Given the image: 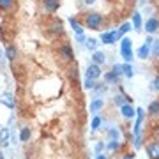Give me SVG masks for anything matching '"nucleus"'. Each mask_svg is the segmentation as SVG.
<instances>
[{"instance_id":"28","label":"nucleus","mask_w":159,"mask_h":159,"mask_svg":"<svg viewBox=\"0 0 159 159\" xmlns=\"http://www.w3.org/2000/svg\"><path fill=\"white\" fill-rule=\"evenodd\" d=\"M12 2L14 0H0V9H9V7H12Z\"/></svg>"},{"instance_id":"34","label":"nucleus","mask_w":159,"mask_h":159,"mask_svg":"<svg viewBox=\"0 0 159 159\" xmlns=\"http://www.w3.org/2000/svg\"><path fill=\"white\" fill-rule=\"evenodd\" d=\"M152 44H154V48H152V53H154V55H159V41H154Z\"/></svg>"},{"instance_id":"20","label":"nucleus","mask_w":159,"mask_h":159,"mask_svg":"<svg viewBox=\"0 0 159 159\" xmlns=\"http://www.w3.org/2000/svg\"><path fill=\"white\" fill-rule=\"evenodd\" d=\"M51 32H55V34H62V32H64L62 21H58V20H55V21L51 23Z\"/></svg>"},{"instance_id":"11","label":"nucleus","mask_w":159,"mask_h":159,"mask_svg":"<svg viewBox=\"0 0 159 159\" xmlns=\"http://www.w3.org/2000/svg\"><path fill=\"white\" fill-rule=\"evenodd\" d=\"M157 29H159V20H156V18H150V20L145 23V30H147L148 34H154Z\"/></svg>"},{"instance_id":"39","label":"nucleus","mask_w":159,"mask_h":159,"mask_svg":"<svg viewBox=\"0 0 159 159\" xmlns=\"http://www.w3.org/2000/svg\"><path fill=\"white\" fill-rule=\"evenodd\" d=\"M138 4H140V6H143V4H145V0H138Z\"/></svg>"},{"instance_id":"25","label":"nucleus","mask_w":159,"mask_h":159,"mask_svg":"<svg viewBox=\"0 0 159 159\" xmlns=\"http://www.w3.org/2000/svg\"><path fill=\"white\" fill-rule=\"evenodd\" d=\"M99 125H101V117H94V119H92V124H90V127H92V131H97L99 129Z\"/></svg>"},{"instance_id":"21","label":"nucleus","mask_w":159,"mask_h":159,"mask_svg":"<svg viewBox=\"0 0 159 159\" xmlns=\"http://www.w3.org/2000/svg\"><path fill=\"white\" fill-rule=\"evenodd\" d=\"M16 48H14V46H7L6 48V57H7V60H14V58H16Z\"/></svg>"},{"instance_id":"32","label":"nucleus","mask_w":159,"mask_h":159,"mask_svg":"<svg viewBox=\"0 0 159 159\" xmlns=\"http://www.w3.org/2000/svg\"><path fill=\"white\" fill-rule=\"evenodd\" d=\"M110 140H119V136H120V133L117 129H110Z\"/></svg>"},{"instance_id":"22","label":"nucleus","mask_w":159,"mask_h":159,"mask_svg":"<svg viewBox=\"0 0 159 159\" xmlns=\"http://www.w3.org/2000/svg\"><path fill=\"white\" fill-rule=\"evenodd\" d=\"M148 113L150 115H159V101H152L148 104Z\"/></svg>"},{"instance_id":"1","label":"nucleus","mask_w":159,"mask_h":159,"mask_svg":"<svg viewBox=\"0 0 159 159\" xmlns=\"http://www.w3.org/2000/svg\"><path fill=\"white\" fill-rule=\"evenodd\" d=\"M120 53H122V57L127 64L133 60V41L129 37H122L120 41Z\"/></svg>"},{"instance_id":"2","label":"nucleus","mask_w":159,"mask_h":159,"mask_svg":"<svg viewBox=\"0 0 159 159\" xmlns=\"http://www.w3.org/2000/svg\"><path fill=\"white\" fill-rule=\"evenodd\" d=\"M102 23V16L99 12H90V14H87V27L92 30H97L101 27Z\"/></svg>"},{"instance_id":"17","label":"nucleus","mask_w":159,"mask_h":159,"mask_svg":"<svg viewBox=\"0 0 159 159\" xmlns=\"http://www.w3.org/2000/svg\"><path fill=\"white\" fill-rule=\"evenodd\" d=\"M30 136H32L30 127H21V131H20V142H29Z\"/></svg>"},{"instance_id":"35","label":"nucleus","mask_w":159,"mask_h":159,"mask_svg":"<svg viewBox=\"0 0 159 159\" xmlns=\"http://www.w3.org/2000/svg\"><path fill=\"white\" fill-rule=\"evenodd\" d=\"M152 87H154V90H159V76H156L152 80Z\"/></svg>"},{"instance_id":"23","label":"nucleus","mask_w":159,"mask_h":159,"mask_svg":"<svg viewBox=\"0 0 159 159\" xmlns=\"http://www.w3.org/2000/svg\"><path fill=\"white\" fill-rule=\"evenodd\" d=\"M97 44H99V43H97L96 39H92V37L85 41V46H87V48H89L90 51H96V50H97Z\"/></svg>"},{"instance_id":"38","label":"nucleus","mask_w":159,"mask_h":159,"mask_svg":"<svg viewBox=\"0 0 159 159\" xmlns=\"http://www.w3.org/2000/svg\"><path fill=\"white\" fill-rule=\"evenodd\" d=\"M83 2H85V4H89V6H90V4H94V2H96V0H83Z\"/></svg>"},{"instance_id":"31","label":"nucleus","mask_w":159,"mask_h":159,"mask_svg":"<svg viewBox=\"0 0 159 159\" xmlns=\"http://www.w3.org/2000/svg\"><path fill=\"white\" fill-rule=\"evenodd\" d=\"M92 90L96 92V94H104V92H106V85H96Z\"/></svg>"},{"instance_id":"9","label":"nucleus","mask_w":159,"mask_h":159,"mask_svg":"<svg viewBox=\"0 0 159 159\" xmlns=\"http://www.w3.org/2000/svg\"><path fill=\"white\" fill-rule=\"evenodd\" d=\"M9 142H11V131H9V127L0 129V145L2 147H7Z\"/></svg>"},{"instance_id":"8","label":"nucleus","mask_w":159,"mask_h":159,"mask_svg":"<svg viewBox=\"0 0 159 159\" xmlns=\"http://www.w3.org/2000/svg\"><path fill=\"white\" fill-rule=\"evenodd\" d=\"M147 154L150 159H159V142L148 143L147 145Z\"/></svg>"},{"instance_id":"10","label":"nucleus","mask_w":159,"mask_h":159,"mask_svg":"<svg viewBox=\"0 0 159 159\" xmlns=\"http://www.w3.org/2000/svg\"><path fill=\"white\" fill-rule=\"evenodd\" d=\"M142 122H143V110L138 108L136 110V125H134V134L136 136L142 134Z\"/></svg>"},{"instance_id":"29","label":"nucleus","mask_w":159,"mask_h":159,"mask_svg":"<svg viewBox=\"0 0 159 159\" xmlns=\"http://www.w3.org/2000/svg\"><path fill=\"white\" fill-rule=\"evenodd\" d=\"M119 147H120L119 140H111V142L108 143V148H110V150H119Z\"/></svg>"},{"instance_id":"12","label":"nucleus","mask_w":159,"mask_h":159,"mask_svg":"<svg viewBox=\"0 0 159 159\" xmlns=\"http://www.w3.org/2000/svg\"><path fill=\"white\" fill-rule=\"evenodd\" d=\"M60 57H64L66 60H73V58H74L73 50H71V46H69V44L60 46Z\"/></svg>"},{"instance_id":"40","label":"nucleus","mask_w":159,"mask_h":159,"mask_svg":"<svg viewBox=\"0 0 159 159\" xmlns=\"http://www.w3.org/2000/svg\"><path fill=\"white\" fill-rule=\"evenodd\" d=\"M2 55H4V53H2V51H0V60H2Z\"/></svg>"},{"instance_id":"14","label":"nucleus","mask_w":159,"mask_h":159,"mask_svg":"<svg viewBox=\"0 0 159 159\" xmlns=\"http://www.w3.org/2000/svg\"><path fill=\"white\" fill-rule=\"evenodd\" d=\"M92 62H94V64H97V66H101V64H104V62H106V55H104L102 51L96 50V51H94V55H92Z\"/></svg>"},{"instance_id":"13","label":"nucleus","mask_w":159,"mask_h":159,"mask_svg":"<svg viewBox=\"0 0 159 159\" xmlns=\"http://www.w3.org/2000/svg\"><path fill=\"white\" fill-rule=\"evenodd\" d=\"M43 4H44V9L48 12H55L58 9V6H60V2H58V0H44Z\"/></svg>"},{"instance_id":"15","label":"nucleus","mask_w":159,"mask_h":159,"mask_svg":"<svg viewBox=\"0 0 159 159\" xmlns=\"http://www.w3.org/2000/svg\"><path fill=\"white\" fill-rule=\"evenodd\" d=\"M102 106H104V101L99 99V97H96V99L90 102V111H92V113H97L99 110H102Z\"/></svg>"},{"instance_id":"5","label":"nucleus","mask_w":159,"mask_h":159,"mask_svg":"<svg viewBox=\"0 0 159 159\" xmlns=\"http://www.w3.org/2000/svg\"><path fill=\"white\" fill-rule=\"evenodd\" d=\"M0 102H2L4 106H7L9 110H12L14 106H16V101H14V96H12L11 92H4V94L0 96Z\"/></svg>"},{"instance_id":"41","label":"nucleus","mask_w":159,"mask_h":159,"mask_svg":"<svg viewBox=\"0 0 159 159\" xmlns=\"http://www.w3.org/2000/svg\"><path fill=\"white\" fill-rule=\"evenodd\" d=\"M124 159H131V157H129V156H125V157H124Z\"/></svg>"},{"instance_id":"26","label":"nucleus","mask_w":159,"mask_h":159,"mask_svg":"<svg viewBox=\"0 0 159 159\" xmlns=\"http://www.w3.org/2000/svg\"><path fill=\"white\" fill-rule=\"evenodd\" d=\"M104 80H106V81H115V83H117V81H119V76H117V74L111 71V73H106V74H104Z\"/></svg>"},{"instance_id":"4","label":"nucleus","mask_w":159,"mask_h":159,"mask_svg":"<svg viewBox=\"0 0 159 159\" xmlns=\"http://www.w3.org/2000/svg\"><path fill=\"white\" fill-rule=\"evenodd\" d=\"M152 43H154L152 37H148V39L145 41V44L138 48V57L143 58V60H145V58H148V55H150V46H152Z\"/></svg>"},{"instance_id":"30","label":"nucleus","mask_w":159,"mask_h":159,"mask_svg":"<svg viewBox=\"0 0 159 159\" xmlns=\"http://www.w3.org/2000/svg\"><path fill=\"white\" fill-rule=\"evenodd\" d=\"M129 30H131V23H122L120 29H119V32L120 34H125V32H129Z\"/></svg>"},{"instance_id":"42","label":"nucleus","mask_w":159,"mask_h":159,"mask_svg":"<svg viewBox=\"0 0 159 159\" xmlns=\"http://www.w3.org/2000/svg\"><path fill=\"white\" fill-rule=\"evenodd\" d=\"M0 159H4V157H2V152H0Z\"/></svg>"},{"instance_id":"3","label":"nucleus","mask_w":159,"mask_h":159,"mask_svg":"<svg viewBox=\"0 0 159 159\" xmlns=\"http://www.w3.org/2000/svg\"><path fill=\"white\" fill-rule=\"evenodd\" d=\"M120 37H122V34H120L119 30L102 32V34H101V43H102V44H113V43H117Z\"/></svg>"},{"instance_id":"37","label":"nucleus","mask_w":159,"mask_h":159,"mask_svg":"<svg viewBox=\"0 0 159 159\" xmlns=\"http://www.w3.org/2000/svg\"><path fill=\"white\" fill-rule=\"evenodd\" d=\"M96 159H108V157H106L104 154H97V157H96Z\"/></svg>"},{"instance_id":"6","label":"nucleus","mask_w":159,"mask_h":159,"mask_svg":"<svg viewBox=\"0 0 159 159\" xmlns=\"http://www.w3.org/2000/svg\"><path fill=\"white\" fill-rule=\"evenodd\" d=\"M101 76V67L97 66V64L92 62L89 67H87V78H92V80H97Z\"/></svg>"},{"instance_id":"16","label":"nucleus","mask_w":159,"mask_h":159,"mask_svg":"<svg viewBox=\"0 0 159 159\" xmlns=\"http://www.w3.org/2000/svg\"><path fill=\"white\" fill-rule=\"evenodd\" d=\"M133 29L142 30V14L140 12H133Z\"/></svg>"},{"instance_id":"19","label":"nucleus","mask_w":159,"mask_h":159,"mask_svg":"<svg viewBox=\"0 0 159 159\" xmlns=\"http://www.w3.org/2000/svg\"><path fill=\"white\" fill-rule=\"evenodd\" d=\"M122 73H124V76H127V78H133V76H134L133 66H131V64H127V62H125L124 66H122Z\"/></svg>"},{"instance_id":"27","label":"nucleus","mask_w":159,"mask_h":159,"mask_svg":"<svg viewBox=\"0 0 159 159\" xmlns=\"http://www.w3.org/2000/svg\"><path fill=\"white\" fill-rule=\"evenodd\" d=\"M113 101H115V104H117V106L120 108V106H124V104H125V101H127V99H125L124 96H115ZM127 102H129V101H127Z\"/></svg>"},{"instance_id":"24","label":"nucleus","mask_w":159,"mask_h":159,"mask_svg":"<svg viewBox=\"0 0 159 159\" xmlns=\"http://www.w3.org/2000/svg\"><path fill=\"white\" fill-rule=\"evenodd\" d=\"M94 87H96L94 80H92V78H85V81H83V89H85V90H92Z\"/></svg>"},{"instance_id":"7","label":"nucleus","mask_w":159,"mask_h":159,"mask_svg":"<svg viewBox=\"0 0 159 159\" xmlns=\"http://www.w3.org/2000/svg\"><path fill=\"white\" fill-rule=\"evenodd\" d=\"M120 113H122L124 119H133L136 115V110L131 106V102H125L124 106H120Z\"/></svg>"},{"instance_id":"36","label":"nucleus","mask_w":159,"mask_h":159,"mask_svg":"<svg viewBox=\"0 0 159 159\" xmlns=\"http://www.w3.org/2000/svg\"><path fill=\"white\" fill-rule=\"evenodd\" d=\"M102 150H104V145H102V143H97L96 145V154H101Z\"/></svg>"},{"instance_id":"18","label":"nucleus","mask_w":159,"mask_h":159,"mask_svg":"<svg viewBox=\"0 0 159 159\" xmlns=\"http://www.w3.org/2000/svg\"><path fill=\"white\" fill-rule=\"evenodd\" d=\"M69 25H71V29H73L78 35H83V29H81V25H80L78 21H74V18H71V20H69Z\"/></svg>"},{"instance_id":"33","label":"nucleus","mask_w":159,"mask_h":159,"mask_svg":"<svg viewBox=\"0 0 159 159\" xmlns=\"http://www.w3.org/2000/svg\"><path fill=\"white\" fill-rule=\"evenodd\" d=\"M111 71H113V73L117 74V76H120V74H124V73H122V66H120V64H115Z\"/></svg>"}]
</instances>
